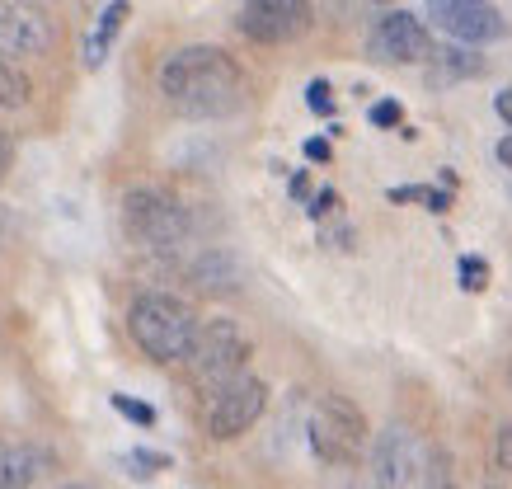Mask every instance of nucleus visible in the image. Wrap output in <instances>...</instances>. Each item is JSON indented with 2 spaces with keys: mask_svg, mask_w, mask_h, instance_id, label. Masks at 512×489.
<instances>
[{
  "mask_svg": "<svg viewBox=\"0 0 512 489\" xmlns=\"http://www.w3.org/2000/svg\"><path fill=\"white\" fill-rule=\"evenodd\" d=\"M160 95L184 118H226L245 99V76L226 48L193 43L165 57L160 66Z\"/></svg>",
  "mask_w": 512,
  "mask_h": 489,
  "instance_id": "obj_1",
  "label": "nucleus"
},
{
  "mask_svg": "<svg viewBox=\"0 0 512 489\" xmlns=\"http://www.w3.org/2000/svg\"><path fill=\"white\" fill-rule=\"evenodd\" d=\"M198 311L174 292H141L127 306V334L151 363H184L193 339H198Z\"/></svg>",
  "mask_w": 512,
  "mask_h": 489,
  "instance_id": "obj_2",
  "label": "nucleus"
},
{
  "mask_svg": "<svg viewBox=\"0 0 512 489\" xmlns=\"http://www.w3.org/2000/svg\"><path fill=\"white\" fill-rule=\"evenodd\" d=\"M249 353H254V348H249L245 330H240L235 320L217 316V320H202L198 325V339H193L184 363H188V372H193V381L212 395V391H221L231 377L245 372Z\"/></svg>",
  "mask_w": 512,
  "mask_h": 489,
  "instance_id": "obj_3",
  "label": "nucleus"
},
{
  "mask_svg": "<svg viewBox=\"0 0 512 489\" xmlns=\"http://www.w3.org/2000/svg\"><path fill=\"white\" fill-rule=\"evenodd\" d=\"M306 433H311V452L329 466H353L367 452V414L348 395H320Z\"/></svg>",
  "mask_w": 512,
  "mask_h": 489,
  "instance_id": "obj_4",
  "label": "nucleus"
},
{
  "mask_svg": "<svg viewBox=\"0 0 512 489\" xmlns=\"http://www.w3.org/2000/svg\"><path fill=\"white\" fill-rule=\"evenodd\" d=\"M123 226H127V236L137 240V245H146V250H174V245H184L188 231H193L184 203L160 189H127Z\"/></svg>",
  "mask_w": 512,
  "mask_h": 489,
  "instance_id": "obj_5",
  "label": "nucleus"
},
{
  "mask_svg": "<svg viewBox=\"0 0 512 489\" xmlns=\"http://www.w3.org/2000/svg\"><path fill=\"white\" fill-rule=\"evenodd\" d=\"M376 489H428V447L409 428L390 424L372 438Z\"/></svg>",
  "mask_w": 512,
  "mask_h": 489,
  "instance_id": "obj_6",
  "label": "nucleus"
},
{
  "mask_svg": "<svg viewBox=\"0 0 512 489\" xmlns=\"http://www.w3.org/2000/svg\"><path fill=\"white\" fill-rule=\"evenodd\" d=\"M264 410H268V381L240 372V377H231L221 391H212V405H207V433H212L217 442L245 438L249 428L264 419Z\"/></svg>",
  "mask_w": 512,
  "mask_h": 489,
  "instance_id": "obj_7",
  "label": "nucleus"
},
{
  "mask_svg": "<svg viewBox=\"0 0 512 489\" xmlns=\"http://www.w3.org/2000/svg\"><path fill=\"white\" fill-rule=\"evenodd\" d=\"M240 33L259 48H282L306 38L315 24V5L311 0H245L240 5Z\"/></svg>",
  "mask_w": 512,
  "mask_h": 489,
  "instance_id": "obj_8",
  "label": "nucleus"
},
{
  "mask_svg": "<svg viewBox=\"0 0 512 489\" xmlns=\"http://www.w3.org/2000/svg\"><path fill=\"white\" fill-rule=\"evenodd\" d=\"M428 19H433V29H442L466 48H484V43L508 38V19L494 0H428Z\"/></svg>",
  "mask_w": 512,
  "mask_h": 489,
  "instance_id": "obj_9",
  "label": "nucleus"
},
{
  "mask_svg": "<svg viewBox=\"0 0 512 489\" xmlns=\"http://www.w3.org/2000/svg\"><path fill=\"white\" fill-rule=\"evenodd\" d=\"M57 48V24L33 0H0V57H47Z\"/></svg>",
  "mask_w": 512,
  "mask_h": 489,
  "instance_id": "obj_10",
  "label": "nucleus"
},
{
  "mask_svg": "<svg viewBox=\"0 0 512 489\" xmlns=\"http://www.w3.org/2000/svg\"><path fill=\"white\" fill-rule=\"evenodd\" d=\"M367 52L376 62H390V66H419L433 52V33L409 10H386L372 24V33H367Z\"/></svg>",
  "mask_w": 512,
  "mask_h": 489,
  "instance_id": "obj_11",
  "label": "nucleus"
},
{
  "mask_svg": "<svg viewBox=\"0 0 512 489\" xmlns=\"http://www.w3.org/2000/svg\"><path fill=\"white\" fill-rule=\"evenodd\" d=\"M188 283L207 292V297H231L245 283V269L231 250H202L193 264H188Z\"/></svg>",
  "mask_w": 512,
  "mask_h": 489,
  "instance_id": "obj_12",
  "label": "nucleus"
},
{
  "mask_svg": "<svg viewBox=\"0 0 512 489\" xmlns=\"http://www.w3.org/2000/svg\"><path fill=\"white\" fill-rule=\"evenodd\" d=\"M47 471V452L29 442H5L0 438V489H29Z\"/></svg>",
  "mask_w": 512,
  "mask_h": 489,
  "instance_id": "obj_13",
  "label": "nucleus"
},
{
  "mask_svg": "<svg viewBox=\"0 0 512 489\" xmlns=\"http://www.w3.org/2000/svg\"><path fill=\"white\" fill-rule=\"evenodd\" d=\"M127 15H132V5H127V0H113L109 10L99 15V29L85 38V66H90V71H99V66L109 62V48H113V38L123 33Z\"/></svg>",
  "mask_w": 512,
  "mask_h": 489,
  "instance_id": "obj_14",
  "label": "nucleus"
},
{
  "mask_svg": "<svg viewBox=\"0 0 512 489\" xmlns=\"http://www.w3.org/2000/svg\"><path fill=\"white\" fill-rule=\"evenodd\" d=\"M428 62H433V71H447L442 80H470V76H484V71H489V62H484L475 48H466V43H456V48H433Z\"/></svg>",
  "mask_w": 512,
  "mask_h": 489,
  "instance_id": "obj_15",
  "label": "nucleus"
},
{
  "mask_svg": "<svg viewBox=\"0 0 512 489\" xmlns=\"http://www.w3.org/2000/svg\"><path fill=\"white\" fill-rule=\"evenodd\" d=\"M29 99H33V80L24 76V66L0 57V109H24Z\"/></svg>",
  "mask_w": 512,
  "mask_h": 489,
  "instance_id": "obj_16",
  "label": "nucleus"
},
{
  "mask_svg": "<svg viewBox=\"0 0 512 489\" xmlns=\"http://www.w3.org/2000/svg\"><path fill=\"white\" fill-rule=\"evenodd\" d=\"M390 203H423L428 212H447L451 207V189H428V184H404V189L386 193Z\"/></svg>",
  "mask_w": 512,
  "mask_h": 489,
  "instance_id": "obj_17",
  "label": "nucleus"
},
{
  "mask_svg": "<svg viewBox=\"0 0 512 489\" xmlns=\"http://www.w3.org/2000/svg\"><path fill=\"white\" fill-rule=\"evenodd\" d=\"M123 466L137 480H151L156 471H170V457L165 452H151V447H132V452H123Z\"/></svg>",
  "mask_w": 512,
  "mask_h": 489,
  "instance_id": "obj_18",
  "label": "nucleus"
},
{
  "mask_svg": "<svg viewBox=\"0 0 512 489\" xmlns=\"http://www.w3.org/2000/svg\"><path fill=\"white\" fill-rule=\"evenodd\" d=\"M456 273H461V287H466V292H484V287H489V278H494L489 259H480V254H461Z\"/></svg>",
  "mask_w": 512,
  "mask_h": 489,
  "instance_id": "obj_19",
  "label": "nucleus"
},
{
  "mask_svg": "<svg viewBox=\"0 0 512 489\" xmlns=\"http://www.w3.org/2000/svg\"><path fill=\"white\" fill-rule=\"evenodd\" d=\"M113 410L123 414V419H132L137 428H156V410L146 400H137V395H113Z\"/></svg>",
  "mask_w": 512,
  "mask_h": 489,
  "instance_id": "obj_20",
  "label": "nucleus"
},
{
  "mask_svg": "<svg viewBox=\"0 0 512 489\" xmlns=\"http://www.w3.org/2000/svg\"><path fill=\"white\" fill-rule=\"evenodd\" d=\"M306 104H311V113H320V118H334V90H329V80H311V85H306Z\"/></svg>",
  "mask_w": 512,
  "mask_h": 489,
  "instance_id": "obj_21",
  "label": "nucleus"
},
{
  "mask_svg": "<svg viewBox=\"0 0 512 489\" xmlns=\"http://www.w3.org/2000/svg\"><path fill=\"white\" fill-rule=\"evenodd\" d=\"M372 127H400L404 123V104L400 99H381V104H372Z\"/></svg>",
  "mask_w": 512,
  "mask_h": 489,
  "instance_id": "obj_22",
  "label": "nucleus"
},
{
  "mask_svg": "<svg viewBox=\"0 0 512 489\" xmlns=\"http://www.w3.org/2000/svg\"><path fill=\"white\" fill-rule=\"evenodd\" d=\"M494 466L498 471H512V424H503L494 433Z\"/></svg>",
  "mask_w": 512,
  "mask_h": 489,
  "instance_id": "obj_23",
  "label": "nucleus"
},
{
  "mask_svg": "<svg viewBox=\"0 0 512 489\" xmlns=\"http://www.w3.org/2000/svg\"><path fill=\"white\" fill-rule=\"evenodd\" d=\"M10 170H15V137L0 127V184L10 179Z\"/></svg>",
  "mask_w": 512,
  "mask_h": 489,
  "instance_id": "obj_24",
  "label": "nucleus"
},
{
  "mask_svg": "<svg viewBox=\"0 0 512 489\" xmlns=\"http://www.w3.org/2000/svg\"><path fill=\"white\" fill-rule=\"evenodd\" d=\"M334 207H339V193H334V189H320V193L311 198V207H306V212H311V217L320 221V217H329Z\"/></svg>",
  "mask_w": 512,
  "mask_h": 489,
  "instance_id": "obj_25",
  "label": "nucleus"
},
{
  "mask_svg": "<svg viewBox=\"0 0 512 489\" xmlns=\"http://www.w3.org/2000/svg\"><path fill=\"white\" fill-rule=\"evenodd\" d=\"M306 160H320V165H325V160H329V142H325V137H311V142H306Z\"/></svg>",
  "mask_w": 512,
  "mask_h": 489,
  "instance_id": "obj_26",
  "label": "nucleus"
},
{
  "mask_svg": "<svg viewBox=\"0 0 512 489\" xmlns=\"http://www.w3.org/2000/svg\"><path fill=\"white\" fill-rule=\"evenodd\" d=\"M494 113H498V118H503V123L512 127V90H503V95L494 99Z\"/></svg>",
  "mask_w": 512,
  "mask_h": 489,
  "instance_id": "obj_27",
  "label": "nucleus"
},
{
  "mask_svg": "<svg viewBox=\"0 0 512 489\" xmlns=\"http://www.w3.org/2000/svg\"><path fill=\"white\" fill-rule=\"evenodd\" d=\"M494 156H498V165H503V170H512V132H508V137H503V142H498V151H494Z\"/></svg>",
  "mask_w": 512,
  "mask_h": 489,
  "instance_id": "obj_28",
  "label": "nucleus"
},
{
  "mask_svg": "<svg viewBox=\"0 0 512 489\" xmlns=\"http://www.w3.org/2000/svg\"><path fill=\"white\" fill-rule=\"evenodd\" d=\"M306 193H311V179H306V174H296V179H292V198H306Z\"/></svg>",
  "mask_w": 512,
  "mask_h": 489,
  "instance_id": "obj_29",
  "label": "nucleus"
},
{
  "mask_svg": "<svg viewBox=\"0 0 512 489\" xmlns=\"http://www.w3.org/2000/svg\"><path fill=\"white\" fill-rule=\"evenodd\" d=\"M437 489H461V485H447V480H442V485H437Z\"/></svg>",
  "mask_w": 512,
  "mask_h": 489,
  "instance_id": "obj_30",
  "label": "nucleus"
},
{
  "mask_svg": "<svg viewBox=\"0 0 512 489\" xmlns=\"http://www.w3.org/2000/svg\"><path fill=\"white\" fill-rule=\"evenodd\" d=\"M66 489H94V485H66Z\"/></svg>",
  "mask_w": 512,
  "mask_h": 489,
  "instance_id": "obj_31",
  "label": "nucleus"
},
{
  "mask_svg": "<svg viewBox=\"0 0 512 489\" xmlns=\"http://www.w3.org/2000/svg\"><path fill=\"white\" fill-rule=\"evenodd\" d=\"M508 386H512V363H508Z\"/></svg>",
  "mask_w": 512,
  "mask_h": 489,
  "instance_id": "obj_32",
  "label": "nucleus"
},
{
  "mask_svg": "<svg viewBox=\"0 0 512 489\" xmlns=\"http://www.w3.org/2000/svg\"><path fill=\"white\" fill-rule=\"evenodd\" d=\"M381 5H386V0H381Z\"/></svg>",
  "mask_w": 512,
  "mask_h": 489,
  "instance_id": "obj_33",
  "label": "nucleus"
}]
</instances>
